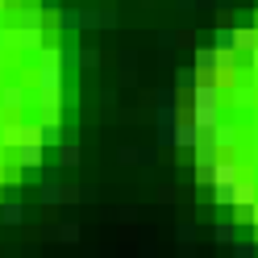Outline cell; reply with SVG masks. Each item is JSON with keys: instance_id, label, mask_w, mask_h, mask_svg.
Instances as JSON below:
<instances>
[{"instance_id": "8fae6325", "label": "cell", "mask_w": 258, "mask_h": 258, "mask_svg": "<svg viewBox=\"0 0 258 258\" xmlns=\"http://www.w3.org/2000/svg\"><path fill=\"white\" fill-rule=\"evenodd\" d=\"M196 75H200L196 67H175V92H191V88L200 84Z\"/></svg>"}, {"instance_id": "4316f807", "label": "cell", "mask_w": 258, "mask_h": 258, "mask_svg": "<svg viewBox=\"0 0 258 258\" xmlns=\"http://www.w3.org/2000/svg\"><path fill=\"white\" fill-rule=\"evenodd\" d=\"M204 5L217 9V0H179V9H204Z\"/></svg>"}, {"instance_id": "d6986e66", "label": "cell", "mask_w": 258, "mask_h": 258, "mask_svg": "<svg viewBox=\"0 0 258 258\" xmlns=\"http://www.w3.org/2000/svg\"><path fill=\"white\" fill-rule=\"evenodd\" d=\"M54 237H58V241H79V225H75V221L58 225V229H54Z\"/></svg>"}, {"instance_id": "7a4b0ae2", "label": "cell", "mask_w": 258, "mask_h": 258, "mask_svg": "<svg viewBox=\"0 0 258 258\" xmlns=\"http://www.w3.org/2000/svg\"><path fill=\"white\" fill-rule=\"evenodd\" d=\"M237 54L233 50H217V46H200L196 50V71L208 75V71H233Z\"/></svg>"}, {"instance_id": "9c48e42d", "label": "cell", "mask_w": 258, "mask_h": 258, "mask_svg": "<svg viewBox=\"0 0 258 258\" xmlns=\"http://www.w3.org/2000/svg\"><path fill=\"white\" fill-rule=\"evenodd\" d=\"M258 200V183L254 179H237V187H233V204L237 208H250Z\"/></svg>"}, {"instance_id": "484cf974", "label": "cell", "mask_w": 258, "mask_h": 258, "mask_svg": "<svg viewBox=\"0 0 258 258\" xmlns=\"http://www.w3.org/2000/svg\"><path fill=\"white\" fill-rule=\"evenodd\" d=\"M179 241H183V246H191V241H196V229H191V225H179Z\"/></svg>"}, {"instance_id": "9a60e30c", "label": "cell", "mask_w": 258, "mask_h": 258, "mask_svg": "<svg viewBox=\"0 0 258 258\" xmlns=\"http://www.w3.org/2000/svg\"><path fill=\"white\" fill-rule=\"evenodd\" d=\"M208 134L217 138V146H221V150H225V146H233V142H237V129H233V125H225V121H221L217 129H208Z\"/></svg>"}, {"instance_id": "cb8c5ba5", "label": "cell", "mask_w": 258, "mask_h": 258, "mask_svg": "<svg viewBox=\"0 0 258 258\" xmlns=\"http://www.w3.org/2000/svg\"><path fill=\"white\" fill-rule=\"evenodd\" d=\"M237 187V183H233ZM233 187H213V200L217 204H233Z\"/></svg>"}, {"instance_id": "83f0119b", "label": "cell", "mask_w": 258, "mask_h": 258, "mask_svg": "<svg viewBox=\"0 0 258 258\" xmlns=\"http://www.w3.org/2000/svg\"><path fill=\"white\" fill-rule=\"evenodd\" d=\"M42 9H46V13H58L62 5H58V0H42Z\"/></svg>"}, {"instance_id": "277c9868", "label": "cell", "mask_w": 258, "mask_h": 258, "mask_svg": "<svg viewBox=\"0 0 258 258\" xmlns=\"http://www.w3.org/2000/svg\"><path fill=\"white\" fill-rule=\"evenodd\" d=\"M29 104V88H21V84H5L0 88V108L5 112H21Z\"/></svg>"}, {"instance_id": "ba28073f", "label": "cell", "mask_w": 258, "mask_h": 258, "mask_svg": "<svg viewBox=\"0 0 258 258\" xmlns=\"http://www.w3.org/2000/svg\"><path fill=\"white\" fill-rule=\"evenodd\" d=\"M17 29H46V9L42 5H21L17 9Z\"/></svg>"}, {"instance_id": "7c38bea8", "label": "cell", "mask_w": 258, "mask_h": 258, "mask_svg": "<svg viewBox=\"0 0 258 258\" xmlns=\"http://www.w3.org/2000/svg\"><path fill=\"white\" fill-rule=\"evenodd\" d=\"M213 46H217V50H233V54H237V29L221 25L217 34H213Z\"/></svg>"}, {"instance_id": "2e32d148", "label": "cell", "mask_w": 258, "mask_h": 258, "mask_svg": "<svg viewBox=\"0 0 258 258\" xmlns=\"http://www.w3.org/2000/svg\"><path fill=\"white\" fill-rule=\"evenodd\" d=\"M42 204H62V187L54 183V175L42 183Z\"/></svg>"}, {"instance_id": "4fadbf2b", "label": "cell", "mask_w": 258, "mask_h": 258, "mask_svg": "<svg viewBox=\"0 0 258 258\" xmlns=\"http://www.w3.org/2000/svg\"><path fill=\"white\" fill-rule=\"evenodd\" d=\"M0 221H5V225H21L25 221V208L17 200H5V204H0Z\"/></svg>"}, {"instance_id": "5b68a950", "label": "cell", "mask_w": 258, "mask_h": 258, "mask_svg": "<svg viewBox=\"0 0 258 258\" xmlns=\"http://www.w3.org/2000/svg\"><path fill=\"white\" fill-rule=\"evenodd\" d=\"M241 179V163H233V158H217L213 167V187H233Z\"/></svg>"}, {"instance_id": "5bb4252c", "label": "cell", "mask_w": 258, "mask_h": 258, "mask_svg": "<svg viewBox=\"0 0 258 258\" xmlns=\"http://www.w3.org/2000/svg\"><path fill=\"white\" fill-rule=\"evenodd\" d=\"M121 163H154V150H138V146H121Z\"/></svg>"}, {"instance_id": "d4e9b609", "label": "cell", "mask_w": 258, "mask_h": 258, "mask_svg": "<svg viewBox=\"0 0 258 258\" xmlns=\"http://www.w3.org/2000/svg\"><path fill=\"white\" fill-rule=\"evenodd\" d=\"M100 29H117V13L112 9H100Z\"/></svg>"}, {"instance_id": "ac0fdd59", "label": "cell", "mask_w": 258, "mask_h": 258, "mask_svg": "<svg viewBox=\"0 0 258 258\" xmlns=\"http://www.w3.org/2000/svg\"><path fill=\"white\" fill-rule=\"evenodd\" d=\"M217 241H221V246H233V241H237V229H233L229 221H221V225H217Z\"/></svg>"}, {"instance_id": "603a6c76", "label": "cell", "mask_w": 258, "mask_h": 258, "mask_svg": "<svg viewBox=\"0 0 258 258\" xmlns=\"http://www.w3.org/2000/svg\"><path fill=\"white\" fill-rule=\"evenodd\" d=\"M84 29H100V9H84Z\"/></svg>"}, {"instance_id": "30bf717a", "label": "cell", "mask_w": 258, "mask_h": 258, "mask_svg": "<svg viewBox=\"0 0 258 258\" xmlns=\"http://www.w3.org/2000/svg\"><path fill=\"white\" fill-rule=\"evenodd\" d=\"M58 29H62V34L84 29V9H58Z\"/></svg>"}, {"instance_id": "52a82bcc", "label": "cell", "mask_w": 258, "mask_h": 258, "mask_svg": "<svg viewBox=\"0 0 258 258\" xmlns=\"http://www.w3.org/2000/svg\"><path fill=\"white\" fill-rule=\"evenodd\" d=\"M46 29H17V38H13V46H17L21 54H38L42 46H46Z\"/></svg>"}, {"instance_id": "f1b7e54d", "label": "cell", "mask_w": 258, "mask_h": 258, "mask_svg": "<svg viewBox=\"0 0 258 258\" xmlns=\"http://www.w3.org/2000/svg\"><path fill=\"white\" fill-rule=\"evenodd\" d=\"M250 71H258V46L250 50Z\"/></svg>"}, {"instance_id": "7402d4cb", "label": "cell", "mask_w": 258, "mask_h": 258, "mask_svg": "<svg viewBox=\"0 0 258 258\" xmlns=\"http://www.w3.org/2000/svg\"><path fill=\"white\" fill-rule=\"evenodd\" d=\"M175 96H179L175 88H158V92H154V100H158V104H179V100H175Z\"/></svg>"}, {"instance_id": "8992f818", "label": "cell", "mask_w": 258, "mask_h": 258, "mask_svg": "<svg viewBox=\"0 0 258 258\" xmlns=\"http://www.w3.org/2000/svg\"><path fill=\"white\" fill-rule=\"evenodd\" d=\"M42 158H46V142H21L17 146V167H42Z\"/></svg>"}, {"instance_id": "3957f363", "label": "cell", "mask_w": 258, "mask_h": 258, "mask_svg": "<svg viewBox=\"0 0 258 258\" xmlns=\"http://www.w3.org/2000/svg\"><path fill=\"white\" fill-rule=\"evenodd\" d=\"M204 138V129L191 121V117H179V125L171 129V146H187V150H196V142Z\"/></svg>"}, {"instance_id": "44dd1931", "label": "cell", "mask_w": 258, "mask_h": 258, "mask_svg": "<svg viewBox=\"0 0 258 258\" xmlns=\"http://www.w3.org/2000/svg\"><path fill=\"white\" fill-rule=\"evenodd\" d=\"M79 67L96 71V67H100V50H79Z\"/></svg>"}, {"instance_id": "6da1fadb", "label": "cell", "mask_w": 258, "mask_h": 258, "mask_svg": "<svg viewBox=\"0 0 258 258\" xmlns=\"http://www.w3.org/2000/svg\"><path fill=\"white\" fill-rule=\"evenodd\" d=\"M191 121H196L204 134L221 125V88L208 84V79H200V84L191 88Z\"/></svg>"}, {"instance_id": "f546056e", "label": "cell", "mask_w": 258, "mask_h": 258, "mask_svg": "<svg viewBox=\"0 0 258 258\" xmlns=\"http://www.w3.org/2000/svg\"><path fill=\"white\" fill-rule=\"evenodd\" d=\"M5 5H9V0H0V9H5Z\"/></svg>"}, {"instance_id": "ffe728a7", "label": "cell", "mask_w": 258, "mask_h": 258, "mask_svg": "<svg viewBox=\"0 0 258 258\" xmlns=\"http://www.w3.org/2000/svg\"><path fill=\"white\" fill-rule=\"evenodd\" d=\"M233 258H258V241H237V246H233Z\"/></svg>"}, {"instance_id": "4dcf8cb0", "label": "cell", "mask_w": 258, "mask_h": 258, "mask_svg": "<svg viewBox=\"0 0 258 258\" xmlns=\"http://www.w3.org/2000/svg\"><path fill=\"white\" fill-rule=\"evenodd\" d=\"M0 46H5V34H0Z\"/></svg>"}, {"instance_id": "e0dca14e", "label": "cell", "mask_w": 258, "mask_h": 258, "mask_svg": "<svg viewBox=\"0 0 258 258\" xmlns=\"http://www.w3.org/2000/svg\"><path fill=\"white\" fill-rule=\"evenodd\" d=\"M58 163L62 167H75L79 163V146H75V142H62V146H58Z\"/></svg>"}]
</instances>
